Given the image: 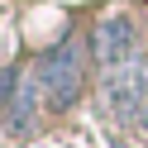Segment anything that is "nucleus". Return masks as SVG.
<instances>
[{
    "label": "nucleus",
    "mask_w": 148,
    "mask_h": 148,
    "mask_svg": "<svg viewBox=\"0 0 148 148\" xmlns=\"http://www.w3.org/2000/svg\"><path fill=\"white\" fill-rule=\"evenodd\" d=\"M38 96H43V86H38V72H19V86H14V91H10V100L0 105L14 134H24V129L34 124V115H38Z\"/></svg>",
    "instance_id": "obj_4"
},
{
    "label": "nucleus",
    "mask_w": 148,
    "mask_h": 148,
    "mask_svg": "<svg viewBox=\"0 0 148 148\" xmlns=\"http://www.w3.org/2000/svg\"><path fill=\"white\" fill-rule=\"evenodd\" d=\"M91 48H96V62L105 72L124 67V62L138 58V24L129 19V14H110V19L96 24V38H91Z\"/></svg>",
    "instance_id": "obj_3"
},
{
    "label": "nucleus",
    "mask_w": 148,
    "mask_h": 148,
    "mask_svg": "<svg viewBox=\"0 0 148 148\" xmlns=\"http://www.w3.org/2000/svg\"><path fill=\"white\" fill-rule=\"evenodd\" d=\"M100 96H105V110L115 119H138L148 110V58H134L124 67L105 72Z\"/></svg>",
    "instance_id": "obj_2"
},
{
    "label": "nucleus",
    "mask_w": 148,
    "mask_h": 148,
    "mask_svg": "<svg viewBox=\"0 0 148 148\" xmlns=\"http://www.w3.org/2000/svg\"><path fill=\"white\" fill-rule=\"evenodd\" d=\"M34 72H38L43 100H48L53 110H67L72 100H77V91H81V48H77L72 38H62L58 48L43 53V62H38Z\"/></svg>",
    "instance_id": "obj_1"
},
{
    "label": "nucleus",
    "mask_w": 148,
    "mask_h": 148,
    "mask_svg": "<svg viewBox=\"0 0 148 148\" xmlns=\"http://www.w3.org/2000/svg\"><path fill=\"white\" fill-rule=\"evenodd\" d=\"M138 119H143V124H148V110H143V115H138Z\"/></svg>",
    "instance_id": "obj_5"
}]
</instances>
